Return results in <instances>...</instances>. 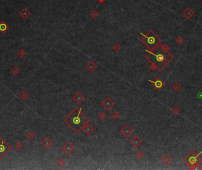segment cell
I'll return each instance as SVG.
<instances>
[{"label": "cell", "instance_id": "1", "mask_svg": "<svg viewBox=\"0 0 202 170\" xmlns=\"http://www.w3.org/2000/svg\"><path fill=\"white\" fill-rule=\"evenodd\" d=\"M149 53L146 56V59L150 63H153L157 66V71L161 72L174 59V56L169 52H165L160 44L152 51H148Z\"/></svg>", "mask_w": 202, "mask_h": 170}, {"label": "cell", "instance_id": "2", "mask_svg": "<svg viewBox=\"0 0 202 170\" xmlns=\"http://www.w3.org/2000/svg\"><path fill=\"white\" fill-rule=\"evenodd\" d=\"M63 121L74 133H78L82 130L83 126L89 123V118L83 113L82 108L75 107L64 119Z\"/></svg>", "mask_w": 202, "mask_h": 170}, {"label": "cell", "instance_id": "3", "mask_svg": "<svg viewBox=\"0 0 202 170\" xmlns=\"http://www.w3.org/2000/svg\"><path fill=\"white\" fill-rule=\"evenodd\" d=\"M141 42L151 50H153L160 44L161 39L152 30H150L146 35H143Z\"/></svg>", "mask_w": 202, "mask_h": 170}, {"label": "cell", "instance_id": "4", "mask_svg": "<svg viewBox=\"0 0 202 170\" xmlns=\"http://www.w3.org/2000/svg\"><path fill=\"white\" fill-rule=\"evenodd\" d=\"M202 153V151H200L199 153H196L194 151H191L183 159V162L187 165L190 170H194V168L198 164L196 163V158L198 155Z\"/></svg>", "mask_w": 202, "mask_h": 170}, {"label": "cell", "instance_id": "5", "mask_svg": "<svg viewBox=\"0 0 202 170\" xmlns=\"http://www.w3.org/2000/svg\"><path fill=\"white\" fill-rule=\"evenodd\" d=\"M11 148L3 138L0 139V158H3L10 152Z\"/></svg>", "mask_w": 202, "mask_h": 170}, {"label": "cell", "instance_id": "6", "mask_svg": "<svg viewBox=\"0 0 202 170\" xmlns=\"http://www.w3.org/2000/svg\"><path fill=\"white\" fill-rule=\"evenodd\" d=\"M148 81L152 84L153 86L157 91H160V90L163 88L164 87V85H165V83H164L160 78H159V77L156 78V80L154 81L149 79Z\"/></svg>", "mask_w": 202, "mask_h": 170}, {"label": "cell", "instance_id": "7", "mask_svg": "<svg viewBox=\"0 0 202 170\" xmlns=\"http://www.w3.org/2000/svg\"><path fill=\"white\" fill-rule=\"evenodd\" d=\"M76 148L70 142H66L62 148V150L67 155H70L76 150Z\"/></svg>", "mask_w": 202, "mask_h": 170}, {"label": "cell", "instance_id": "8", "mask_svg": "<svg viewBox=\"0 0 202 170\" xmlns=\"http://www.w3.org/2000/svg\"><path fill=\"white\" fill-rule=\"evenodd\" d=\"M101 105L107 110H109L112 107L114 106L115 102L111 98V97H107L101 102Z\"/></svg>", "mask_w": 202, "mask_h": 170}, {"label": "cell", "instance_id": "9", "mask_svg": "<svg viewBox=\"0 0 202 170\" xmlns=\"http://www.w3.org/2000/svg\"><path fill=\"white\" fill-rule=\"evenodd\" d=\"M121 134L123 136H124L126 138H128L132 134L133 130L128 125H125L124 126L121 130Z\"/></svg>", "mask_w": 202, "mask_h": 170}, {"label": "cell", "instance_id": "10", "mask_svg": "<svg viewBox=\"0 0 202 170\" xmlns=\"http://www.w3.org/2000/svg\"><path fill=\"white\" fill-rule=\"evenodd\" d=\"M130 143L134 148H137L142 144V139L137 135H135L130 140Z\"/></svg>", "mask_w": 202, "mask_h": 170}, {"label": "cell", "instance_id": "11", "mask_svg": "<svg viewBox=\"0 0 202 170\" xmlns=\"http://www.w3.org/2000/svg\"><path fill=\"white\" fill-rule=\"evenodd\" d=\"M72 99L76 103L78 104H80L82 103L85 101V97H84L83 95L80 92H78L73 97Z\"/></svg>", "mask_w": 202, "mask_h": 170}, {"label": "cell", "instance_id": "12", "mask_svg": "<svg viewBox=\"0 0 202 170\" xmlns=\"http://www.w3.org/2000/svg\"><path fill=\"white\" fill-rule=\"evenodd\" d=\"M95 129L92 125L89 124V123H86L83 127L82 128V131H83L84 133L87 136H90L94 131Z\"/></svg>", "mask_w": 202, "mask_h": 170}, {"label": "cell", "instance_id": "13", "mask_svg": "<svg viewBox=\"0 0 202 170\" xmlns=\"http://www.w3.org/2000/svg\"><path fill=\"white\" fill-rule=\"evenodd\" d=\"M53 144H54L53 142L48 137L44 138L43 141L41 142V145L45 149H48L50 148L53 146Z\"/></svg>", "mask_w": 202, "mask_h": 170}, {"label": "cell", "instance_id": "14", "mask_svg": "<svg viewBox=\"0 0 202 170\" xmlns=\"http://www.w3.org/2000/svg\"><path fill=\"white\" fill-rule=\"evenodd\" d=\"M183 15L187 19H190L194 15V11L190 7H187L183 12Z\"/></svg>", "mask_w": 202, "mask_h": 170}, {"label": "cell", "instance_id": "15", "mask_svg": "<svg viewBox=\"0 0 202 170\" xmlns=\"http://www.w3.org/2000/svg\"><path fill=\"white\" fill-rule=\"evenodd\" d=\"M161 161L164 164V165H165V166H167V165H170L172 162L173 159L171 157L168 153H166V154H165L162 157Z\"/></svg>", "mask_w": 202, "mask_h": 170}, {"label": "cell", "instance_id": "16", "mask_svg": "<svg viewBox=\"0 0 202 170\" xmlns=\"http://www.w3.org/2000/svg\"><path fill=\"white\" fill-rule=\"evenodd\" d=\"M97 68H98L97 65L92 61L89 62L86 66V69L89 72H93Z\"/></svg>", "mask_w": 202, "mask_h": 170}, {"label": "cell", "instance_id": "17", "mask_svg": "<svg viewBox=\"0 0 202 170\" xmlns=\"http://www.w3.org/2000/svg\"><path fill=\"white\" fill-rule=\"evenodd\" d=\"M9 29V26L4 20L0 22V32L1 34H4Z\"/></svg>", "mask_w": 202, "mask_h": 170}, {"label": "cell", "instance_id": "18", "mask_svg": "<svg viewBox=\"0 0 202 170\" xmlns=\"http://www.w3.org/2000/svg\"><path fill=\"white\" fill-rule=\"evenodd\" d=\"M19 14L23 17L24 19H26L30 14H31V13L29 11V10H28L27 8H23L19 12Z\"/></svg>", "mask_w": 202, "mask_h": 170}, {"label": "cell", "instance_id": "19", "mask_svg": "<svg viewBox=\"0 0 202 170\" xmlns=\"http://www.w3.org/2000/svg\"><path fill=\"white\" fill-rule=\"evenodd\" d=\"M171 111L173 113V114H176V115H178L180 113V109L179 107L178 106V105H175L171 109Z\"/></svg>", "mask_w": 202, "mask_h": 170}, {"label": "cell", "instance_id": "20", "mask_svg": "<svg viewBox=\"0 0 202 170\" xmlns=\"http://www.w3.org/2000/svg\"><path fill=\"white\" fill-rule=\"evenodd\" d=\"M111 116L115 120H118L121 118V114H120L117 110H115V111H114V112H113L112 114H111Z\"/></svg>", "mask_w": 202, "mask_h": 170}, {"label": "cell", "instance_id": "21", "mask_svg": "<svg viewBox=\"0 0 202 170\" xmlns=\"http://www.w3.org/2000/svg\"><path fill=\"white\" fill-rule=\"evenodd\" d=\"M98 118H99V120H101V121H104L107 118V114H106L105 111H102L99 114Z\"/></svg>", "mask_w": 202, "mask_h": 170}, {"label": "cell", "instance_id": "22", "mask_svg": "<svg viewBox=\"0 0 202 170\" xmlns=\"http://www.w3.org/2000/svg\"><path fill=\"white\" fill-rule=\"evenodd\" d=\"M172 88L173 89V90H174L175 91H178L181 88V85L179 83H175L174 84L172 85Z\"/></svg>", "mask_w": 202, "mask_h": 170}, {"label": "cell", "instance_id": "23", "mask_svg": "<svg viewBox=\"0 0 202 170\" xmlns=\"http://www.w3.org/2000/svg\"><path fill=\"white\" fill-rule=\"evenodd\" d=\"M57 165L59 166V167H62L65 164H66V161L63 158H59L56 162Z\"/></svg>", "mask_w": 202, "mask_h": 170}, {"label": "cell", "instance_id": "24", "mask_svg": "<svg viewBox=\"0 0 202 170\" xmlns=\"http://www.w3.org/2000/svg\"><path fill=\"white\" fill-rule=\"evenodd\" d=\"M136 157L138 159H141L145 157V153H144L142 151L139 150V151L136 153Z\"/></svg>", "mask_w": 202, "mask_h": 170}, {"label": "cell", "instance_id": "25", "mask_svg": "<svg viewBox=\"0 0 202 170\" xmlns=\"http://www.w3.org/2000/svg\"><path fill=\"white\" fill-rule=\"evenodd\" d=\"M20 96L21 97L22 99L24 100L26 99V98L29 97V94H28L27 92H26V91L23 90V91H22V92L20 94Z\"/></svg>", "mask_w": 202, "mask_h": 170}, {"label": "cell", "instance_id": "26", "mask_svg": "<svg viewBox=\"0 0 202 170\" xmlns=\"http://www.w3.org/2000/svg\"><path fill=\"white\" fill-rule=\"evenodd\" d=\"M121 46L118 44V43H116L115 44H114V46L112 47V49L115 52H118L120 50H121Z\"/></svg>", "mask_w": 202, "mask_h": 170}, {"label": "cell", "instance_id": "27", "mask_svg": "<svg viewBox=\"0 0 202 170\" xmlns=\"http://www.w3.org/2000/svg\"><path fill=\"white\" fill-rule=\"evenodd\" d=\"M26 55V52H25V50L24 49H21L18 51V55L20 57V58H24V56Z\"/></svg>", "mask_w": 202, "mask_h": 170}, {"label": "cell", "instance_id": "28", "mask_svg": "<svg viewBox=\"0 0 202 170\" xmlns=\"http://www.w3.org/2000/svg\"><path fill=\"white\" fill-rule=\"evenodd\" d=\"M184 39H183L182 38V37H181V36H179V37H178L176 39V42L178 45H181V44H183V43H184Z\"/></svg>", "mask_w": 202, "mask_h": 170}, {"label": "cell", "instance_id": "29", "mask_svg": "<svg viewBox=\"0 0 202 170\" xmlns=\"http://www.w3.org/2000/svg\"><path fill=\"white\" fill-rule=\"evenodd\" d=\"M11 72H12V73L14 75H17L20 72V70L17 67V66H16L12 69V70H11Z\"/></svg>", "mask_w": 202, "mask_h": 170}, {"label": "cell", "instance_id": "30", "mask_svg": "<svg viewBox=\"0 0 202 170\" xmlns=\"http://www.w3.org/2000/svg\"><path fill=\"white\" fill-rule=\"evenodd\" d=\"M161 48L162 49H163V50H164L165 52H169V50H170V47H169L167 44H163V45H161Z\"/></svg>", "mask_w": 202, "mask_h": 170}, {"label": "cell", "instance_id": "31", "mask_svg": "<svg viewBox=\"0 0 202 170\" xmlns=\"http://www.w3.org/2000/svg\"><path fill=\"white\" fill-rule=\"evenodd\" d=\"M27 136L30 139L33 140V139H34L35 137H36V135H35L33 132H30L29 134H27Z\"/></svg>", "mask_w": 202, "mask_h": 170}, {"label": "cell", "instance_id": "32", "mask_svg": "<svg viewBox=\"0 0 202 170\" xmlns=\"http://www.w3.org/2000/svg\"><path fill=\"white\" fill-rule=\"evenodd\" d=\"M150 65L149 66V68L151 69V70H152V71H155V70H157V66H156V65H155L154 64H153V63H150Z\"/></svg>", "mask_w": 202, "mask_h": 170}, {"label": "cell", "instance_id": "33", "mask_svg": "<svg viewBox=\"0 0 202 170\" xmlns=\"http://www.w3.org/2000/svg\"><path fill=\"white\" fill-rule=\"evenodd\" d=\"M16 146V149H17L20 150L22 148V147H23V144H22L21 142H17V144H16V146Z\"/></svg>", "mask_w": 202, "mask_h": 170}, {"label": "cell", "instance_id": "34", "mask_svg": "<svg viewBox=\"0 0 202 170\" xmlns=\"http://www.w3.org/2000/svg\"><path fill=\"white\" fill-rule=\"evenodd\" d=\"M91 16L93 17V18H95L98 16V13L95 11V10H93V11L91 13Z\"/></svg>", "mask_w": 202, "mask_h": 170}, {"label": "cell", "instance_id": "35", "mask_svg": "<svg viewBox=\"0 0 202 170\" xmlns=\"http://www.w3.org/2000/svg\"><path fill=\"white\" fill-rule=\"evenodd\" d=\"M202 162V158L200 157V155H198V157H197V158H196V163H197V164H200Z\"/></svg>", "mask_w": 202, "mask_h": 170}, {"label": "cell", "instance_id": "36", "mask_svg": "<svg viewBox=\"0 0 202 170\" xmlns=\"http://www.w3.org/2000/svg\"><path fill=\"white\" fill-rule=\"evenodd\" d=\"M194 170H202V168L199 165V164H198V165H196V166H195L194 168Z\"/></svg>", "mask_w": 202, "mask_h": 170}]
</instances>
